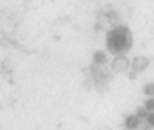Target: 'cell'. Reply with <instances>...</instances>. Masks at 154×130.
I'll use <instances>...</instances> for the list:
<instances>
[{"label": "cell", "instance_id": "obj_1", "mask_svg": "<svg viewBox=\"0 0 154 130\" xmlns=\"http://www.w3.org/2000/svg\"><path fill=\"white\" fill-rule=\"evenodd\" d=\"M107 49L110 53L120 57L128 53L132 47V33L126 25H116L107 33Z\"/></svg>", "mask_w": 154, "mask_h": 130}, {"label": "cell", "instance_id": "obj_2", "mask_svg": "<svg viewBox=\"0 0 154 130\" xmlns=\"http://www.w3.org/2000/svg\"><path fill=\"white\" fill-rule=\"evenodd\" d=\"M131 67V63H129V60L126 58L124 55H120V57H116L113 61H112V71H115V72H124V71H128Z\"/></svg>", "mask_w": 154, "mask_h": 130}, {"label": "cell", "instance_id": "obj_3", "mask_svg": "<svg viewBox=\"0 0 154 130\" xmlns=\"http://www.w3.org/2000/svg\"><path fill=\"white\" fill-rule=\"evenodd\" d=\"M148 66H149V60L146 57H135L134 61L131 63V67H132V71H134V74L143 72Z\"/></svg>", "mask_w": 154, "mask_h": 130}, {"label": "cell", "instance_id": "obj_4", "mask_svg": "<svg viewBox=\"0 0 154 130\" xmlns=\"http://www.w3.org/2000/svg\"><path fill=\"white\" fill-rule=\"evenodd\" d=\"M140 127V119L135 114H129L124 121V129L126 130H137Z\"/></svg>", "mask_w": 154, "mask_h": 130}, {"label": "cell", "instance_id": "obj_5", "mask_svg": "<svg viewBox=\"0 0 154 130\" xmlns=\"http://www.w3.org/2000/svg\"><path fill=\"white\" fill-rule=\"evenodd\" d=\"M107 53L104 52V50H97L93 53V64L94 66H104L107 63Z\"/></svg>", "mask_w": 154, "mask_h": 130}, {"label": "cell", "instance_id": "obj_6", "mask_svg": "<svg viewBox=\"0 0 154 130\" xmlns=\"http://www.w3.org/2000/svg\"><path fill=\"white\" fill-rule=\"evenodd\" d=\"M135 116L142 121V119H146V116H148V111L145 110L143 107H140V108H137V113H135Z\"/></svg>", "mask_w": 154, "mask_h": 130}, {"label": "cell", "instance_id": "obj_7", "mask_svg": "<svg viewBox=\"0 0 154 130\" xmlns=\"http://www.w3.org/2000/svg\"><path fill=\"white\" fill-rule=\"evenodd\" d=\"M143 108H145L148 113H152V111H154V99H148V100H146Z\"/></svg>", "mask_w": 154, "mask_h": 130}, {"label": "cell", "instance_id": "obj_8", "mask_svg": "<svg viewBox=\"0 0 154 130\" xmlns=\"http://www.w3.org/2000/svg\"><path fill=\"white\" fill-rule=\"evenodd\" d=\"M143 93H145L146 96H154V83H148V85H145Z\"/></svg>", "mask_w": 154, "mask_h": 130}, {"label": "cell", "instance_id": "obj_9", "mask_svg": "<svg viewBox=\"0 0 154 130\" xmlns=\"http://www.w3.org/2000/svg\"><path fill=\"white\" fill-rule=\"evenodd\" d=\"M146 122H148V126L151 129L154 127V111L152 113H148V116H146Z\"/></svg>", "mask_w": 154, "mask_h": 130}]
</instances>
